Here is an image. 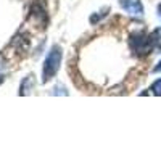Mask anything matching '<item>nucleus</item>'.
I'll return each mask as SVG.
<instances>
[{
    "label": "nucleus",
    "instance_id": "1",
    "mask_svg": "<svg viewBox=\"0 0 161 161\" xmlns=\"http://www.w3.org/2000/svg\"><path fill=\"white\" fill-rule=\"evenodd\" d=\"M129 45L130 50L139 57H145L155 48V42H153V36L147 34V32H136L132 34L129 39Z\"/></svg>",
    "mask_w": 161,
    "mask_h": 161
},
{
    "label": "nucleus",
    "instance_id": "2",
    "mask_svg": "<svg viewBox=\"0 0 161 161\" xmlns=\"http://www.w3.org/2000/svg\"><path fill=\"white\" fill-rule=\"evenodd\" d=\"M60 63H61V48L58 45L52 47L48 52V55L44 61V69H42V82H48L52 77H55V74L60 69Z\"/></svg>",
    "mask_w": 161,
    "mask_h": 161
},
{
    "label": "nucleus",
    "instance_id": "3",
    "mask_svg": "<svg viewBox=\"0 0 161 161\" xmlns=\"http://www.w3.org/2000/svg\"><path fill=\"white\" fill-rule=\"evenodd\" d=\"M119 5L132 16H142L143 15V5L140 0H119Z\"/></svg>",
    "mask_w": 161,
    "mask_h": 161
},
{
    "label": "nucleus",
    "instance_id": "4",
    "mask_svg": "<svg viewBox=\"0 0 161 161\" xmlns=\"http://www.w3.org/2000/svg\"><path fill=\"white\" fill-rule=\"evenodd\" d=\"M153 42H155V48L161 50V29H156L153 34Z\"/></svg>",
    "mask_w": 161,
    "mask_h": 161
},
{
    "label": "nucleus",
    "instance_id": "5",
    "mask_svg": "<svg viewBox=\"0 0 161 161\" xmlns=\"http://www.w3.org/2000/svg\"><path fill=\"white\" fill-rule=\"evenodd\" d=\"M155 95H159L161 97V79H158L156 82H153V86H152V89H150Z\"/></svg>",
    "mask_w": 161,
    "mask_h": 161
},
{
    "label": "nucleus",
    "instance_id": "6",
    "mask_svg": "<svg viewBox=\"0 0 161 161\" xmlns=\"http://www.w3.org/2000/svg\"><path fill=\"white\" fill-rule=\"evenodd\" d=\"M155 73H158V71H161V61L158 63V66H155V69H153Z\"/></svg>",
    "mask_w": 161,
    "mask_h": 161
},
{
    "label": "nucleus",
    "instance_id": "7",
    "mask_svg": "<svg viewBox=\"0 0 161 161\" xmlns=\"http://www.w3.org/2000/svg\"><path fill=\"white\" fill-rule=\"evenodd\" d=\"M158 10H159V16H161V5H159V8H158Z\"/></svg>",
    "mask_w": 161,
    "mask_h": 161
}]
</instances>
